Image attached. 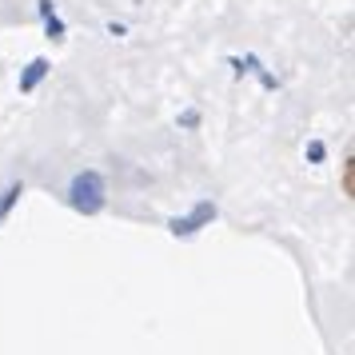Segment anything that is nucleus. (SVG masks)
<instances>
[{
    "label": "nucleus",
    "mask_w": 355,
    "mask_h": 355,
    "mask_svg": "<svg viewBox=\"0 0 355 355\" xmlns=\"http://www.w3.org/2000/svg\"><path fill=\"white\" fill-rule=\"evenodd\" d=\"M232 68H236L240 76H243V72H256V76H259V84H263V88H275V76H272V72H268V68H263V64H259L256 56H243V60H240V56H232Z\"/></svg>",
    "instance_id": "20e7f679"
},
{
    "label": "nucleus",
    "mask_w": 355,
    "mask_h": 355,
    "mask_svg": "<svg viewBox=\"0 0 355 355\" xmlns=\"http://www.w3.org/2000/svg\"><path fill=\"white\" fill-rule=\"evenodd\" d=\"M323 156H327V148H323L320 140H311V144H307V160H311V164H320Z\"/></svg>",
    "instance_id": "0eeeda50"
},
{
    "label": "nucleus",
    "mask_w": 355,
    "mask_h": 355,
    "mask_svg": "<svg viewBox=\"0 0 355 355\" xmlns=\"http://www.w3.org/2000/svg\"><path fill=\"white\" fill-rule=\"evenodd\" d=\"M211 220H216V204H211V200H200L188 216H176V220L168 224V232H172L176 240H188V236H196V232L204 224H211Z\"/></svg>",
    "instance_id": "f03ea898"
},
{
    "label": "nucleus",
    "mask_w": 355,
    "mask_h": 355,
    "mask_svg": "<svg viewBox=\"0 0 355 355\" xmlns=\"http://www.w3.org/2000/svg\"><path fill=\"white\" fill-rule=\"evenodd\" d=\"M49 60H44V56H36V60H28V68H24V72H20V92H33L36 84L44 80V76H49Z\"/></svg>",
    "instance_id": "7ed1b4c3"
},
{
    "label": "nucleus",
    "mask_w": 355,
    "mask_h": 355,
    "mask_svg": "<svg viewBox=\"0 0 355 355\" xmlns=\"http://www.w3.org/2000/svg\"><path fill=\"white\" fill-rule=\"evenodd\" d=\"M104 176L100 172H80V176H72V184H68V204L76 211H84V216H96L100 208H104Z\"/></svg>",
    "instance_id": "f257e3e1"
},
{
    "label": "nucleus",
    "mask_w": 355,
    "mask_h": 355,
    "mask_svg": "<svg viewBox=\"0 0 355 355\" xmlns=\"http://www.w3.org/2000/svg\"><path fill=\"white\" fill-rule=\"evenodd\" d=\"M36 4H40V17H44V20L56 17V4H52V0H36Z\"/></svg>",
    "instance_id": "1a4fd4ad"
},
{
    "label": "nucleus",
    "mask_w": 355,
    "mask_h": 355,
    "mask_svg": "<svg viewBox=\"0 0 355 355\" xmlns=\"http://www.w3.org/2000/svg\"><path fill=\"white\" fill-rule=\"evenodd\" d=\"M44 28H49L52 40H64V20H60V17H49V20H44Z\"/></svg>",
    "instance_id": "423d86ee"
},
{
    "label": "nucleus",
    "mask_w": 355,
    "mask_h": 355,
    "mask_svg": "<svg viewBox=\"0 0 355 355\" xmlns=\"http://www.w3.org/2000/svg\"><path fill=\"white\" fill-rule=\"evenodd\" d=\"M17 200H20V184H12V188H4V192H0V220L8 216V208H12Z\"/></svg>",
    "instance_id": "39448f33"
},
{
    "label": "nucleus",
    "mask_w": 355,
    "mask_h": 355,
    "mask_svg": "<svg viewBox=\"0 0 355 355\" xmlns=\"http://www.w3.org/2000/svg\"><path fill=\"white\" fill-rule=\"evenodd\" d=\"M196 124H200V112L196 108H188V112L180 116V128H196Z\"/></svg>",
    "instance_id": "6e6552de"
}]
</instances>
